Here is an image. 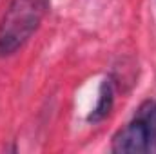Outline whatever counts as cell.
<instances>
[{
	"label": "cell",
	"instance_id": "1",
	"mask_svg": "<svg viewBox=\"0 0 156 154\" xmlns=\"http://www.w3.org/2000/svg\"><path fill=\"white\" fill-rule=\"evenodd\" d=\"M45 0H11L0 22V58L15 54L38 29Z\"/></svg>",
	"mask_w": 156,
	"mask_h": 154
},
{
	"label": "cell",
	"instance_id": "2",
	"mask_svg": "<svg viewBox=\"0 0 156 154\" xmlns=\"http://www.w3.org/2000/svg\"><path fill=\"white\" fill-rule=\"evenodd\" d=\"M113 152H156V100H145L133 120L113 136Z\"/></svg>",
	"mask_w": 156,
	"mask_h": 154
},
{
	"label": "cell",
	"instance_id": "3",
	"mask_svg": "<svg viewBox=\"0 0 156 154\" xmlns=\"http://www.w3.org/2000/svg\"><path fill=\"white\" fill-rule=\"evenodd\" d=\"M113 103H115V89H113V82L107 78L102 82V87H100V93H98V102H96V107L91 111L89 114V121L96 123V121H102L105 116L111 113L113 109Z\"/></svg>",
	"mask_w": 156,
	"mask_h": 154
}]
</instances>
